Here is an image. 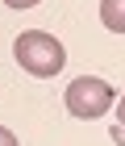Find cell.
Returning a JSON list of instances; mask_svg holds the SVG:
<instances>
[{"mask_svg":"<svg viewBox=\"0 0 125 146\" xmlns=\"http://www.w3.org/2000/svg\"><path fill=\"white\" fill-rule=\"evenodd\" d=\"M13 58L21 63V71H29V75H38V79H50V75L63 71L67 50H63V42H58L54 34H46V29H25V34H17V42H13Z\"/></svg>","mask_w":125,"mask_h":146,"instance_id":"1","label":"cell"},{"mask_svg":"<svg viewBox=\"0 0 125 146\" xmlns=\"http://www.w3.org/2000/svg\"><path fill=\"white\" fill-rule=\"evenodd\" d=\"M117 100V92L104 84L100 75H79L67 84V96H63V104H67L71 117H79V121H92V117H100V113H108Z\"/></svg>","mask_w":125,"mask_h":146,"instance_id":"2","label":"cell"},{"mask_svg":"<svg viewBox=\"0 0 125 146\" xmlns=\"http://www.w3.org/2000/svg\"><path fill=\"white\" fill-rule=\"evenodd\" d=\"M100 21H104V29L125 34V0H100Z\"/></svg>","mask_w":125,"mask_h":146,"instance_id":"3","label":"cell"},{"mask_svg":"<svg viewBox=\"0 0 125 146\" xmlns=\"http://www.w3.org/2000/svg\"><path fill=\"white\" fill-rule=\"evenodd\" d=\"M113 142H117V146H125V96H121V104H117V125H113Z\"/></svg>","mask_w":125,"mask_h":146,"instance_id":"4","label":"cell"},{"mask_svg":"<svg viewBox=\"0 0 125 146\" xmlns=\"http://www.w3.org/2000/svg\"><path fill=\"white\" fill-rule=\"evenodd\" d=\"M0 146H21V142H17V134H13V129H4V125H0Z\"/></svg>","mask_w":125,"mask_h":146,"instance_id":"5","label":"cell"},{"mask_svg":"<svg viewBox=\"0 0 125 146\" xmlns=\"http://www.w3.org/2000/svg\"><path fill=\"white\" fill-rule=\"evenodd\" d=\"M9 9H34V4H42V0H4Z\"/></svg>","mask_w":125,"mask_h":146,"instance_id":"6","label":"cell"}]
</instances>
